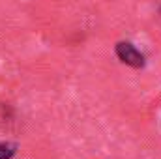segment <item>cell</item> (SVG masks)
Instances as JSON below:
<instances>
[{"label":"cell","instance_id":"cell-1","mask_svg":"<svg viewBox=\"0 0 161 159\" xmlns=\"http://www.w3.org/2000/svg\"><path fill=\"white\" fill-rule=\"evenodd\" d=\"M114 52H116V56H118V60L122 64H125L133 69H141V68L146 66L144 54L129 41H118L116 47H114Z\"/></svg>","mask_w":161,"mask_h":159},{"label":"cell","instance_id":"cell-2","mask_svg":"<svg viewBox=\"0 0 161 159\" xmlns=\"http://www.w3.org/2000/svg\"><path fill=\"white\" fill-rule=\"evenodd\" d=\"M17 154L15 142H0V159H11Z\"/></svg>","mask_w":161,"mask_h":159}]
</instances>
